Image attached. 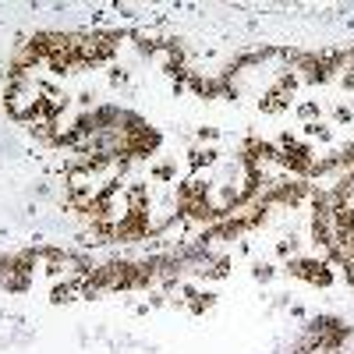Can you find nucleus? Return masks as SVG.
Masks as SVG:
<instances>
[{
	"label": "nucleus",
	"instance_id": "f257e3e1",
	"mask_svg": "<svg viewBox=\"0 0 354 354\" xmlns=\"http://www.w3.org/2000/svg\"><path fill=\"white\" fill-rule=\"evenodd\" d=\"M337 220H340V234H344V245L354 252V188H347L340 195V205H337Z\"/></svg>",
	"mask_w": 354,
	"mask_h": 354
}]
</instances>
